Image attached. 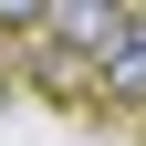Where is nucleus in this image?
Masks as SVG:
<instances>
[{"mask_svg":"<svg viewBox=\"0 0 146 146\" xmlns=\"http://www.w3.org/2000/svg\"><path fill=\"white\" fill-rule=\"evenodd\" d=\"M125 21H136V0H52V11H42V42H63V52H84V63H94Z\"/></svg>","mask_w":146,"mask_h":146,"instance_id":"1","label":"nucleus"},{"mask_svg":"<svg viewBox=\"0 0 146 146\" xmlns=\"http://www.w3.org/2000/svg\"><path fill=\"white\" fill-rule=\"evenodd\" d=\"M94 94H115V104H146V11L115 31V42L94 52Z\"/></svg>","mask_w":146,"mask_h":146,"instance_id":"2","label":"nucleus"},{"mask_svg":"<svg viewBox=\"0 0 146 146\" xmlns=\"http://www.w3.org/2000/svg\"><path fill=\"white\" fill-rule=\"evenodd\" d=\"M42 84H63V94H94V63H84V52H63V42H42Z\"/></svg>","mask_w":146,"mask_h":146,"instance_id":"3","label":"nucleus"},{"mask_svg":"<svg viewBox=\"0 0 146 146\" xmlns=\"http://www.w3.org/2000/svg\"><path fill=\"white\" fill-rule=\"evenodd\" d=\"M42 11L52 0H0V31H31V42H42Z\"/></svg>","mask_w":146,"mask_h":146,"instance_id":"4","label":"nucleus"},{"mask_svg":"<svg viewBox=\"0 0 146 146\" xmlns=\"http://www.w3.org/2000/svg\"><path fill=\"white\" fill-rule=\"evenodd\" d=\"M0 94H11V84H0Z\"/></svg>","mask_w":146,"mask_h":146,"instance_id":"5","label":"nucleus"}]
</instances>
